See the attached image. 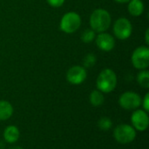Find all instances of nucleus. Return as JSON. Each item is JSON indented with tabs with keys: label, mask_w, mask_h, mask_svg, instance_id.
Listing matches in <instances>:
<instances>
[{
	"label": "nucleus",
	"mask_w": 149,
	"mask_h": 149,
	"mask_svg": "<svg viewBox=\"0 0 149 149\" xmlns=\"http://www.w3.org/2000/svg\"><path fill=\"white\" fill-rule=\"evenodd\" d=\"M127 5V11L133 17H140L143 14L145 5L142 0H130Z\"/></svg>",
	"instance_id": "11"
},
{
	"label": "nucleus",
	"mask_w": 149,
	"mask_h": 149,
	"mask_svg": "<svg viewBox=\"0 0 149 149\" xmlns=\"http://www.w3.org/2000/svg\"><path fill=\"white\" fill-rule=\"evenodd\" d=\"M96 61H97V57L94 54H87L85 57H84V60H83V64L86 68H92L93 67L95 64H96Z\"/></svg>",
	"instance_id": "17"
},
{
	"label": "nucleus",
	"mask_w": 149,
	"mask_h": 149,
	"mask_svg": "<svg viewBox=\"0 0 149 149\" xmlns=\"http://www.w3.org/2000/svg\"><path fill=\"white\" fill-rule=\"evenodd\" d=\"M114 2H116V3H118V4H127V3H128L130 0H113Z\"/></svg>",
	"instance_id": "22"
},
{
	"label": "nucleus",
	"mask_w": 149,
	"mask_h": 149,
	"mask_svg": "<svg viewBox=\"0 0 149 149\" xmlns=\"http://www.w3.org/2000/svg\"><path fill=\"white\" fill-rule=\"evenodd\" d=\"M145 42H146L147 46L149 44V29H147L146 32H145Z\"/></svg>",
	"instance_id": "21"
},
{
	"label": "nucleus",
	"mask_w": 149,
	"mask_h": 149,
	"mask_svg": "<svg viewBox=\"0 0 149 149\" xmlns=\"http://www.w3.org/2000/svg\"><path fill=\"white\" fill-rule=\"evenodd\" d=\"M98 126L103 130V131H107L109 129H111V127L113 126V122L112 120L107 118V117H103L101 118L99 122H98Z\"/></svg>",
	"instance_id": "18"
},
{
	"label": "nucleus",
	"mask_w": 149,
	"mask_h": 149,
	"mask_svg": "<svg viewBox=\"0 0 149 149\" xmlns=\"http://www.w3.org/2000/svg\"><path fill=\"white\" fill-rule=\"evenodd\" d=\"M81 23V17L79 13L75 11H68L65 13L61 18L59 28L65 33L71 34L77 32L79 29Z\"/></svg>",
	"instance_id": "3"
},
{
	"label": "nucleus",
	"mask_w": 149,
	"mask_h": 149,
	"mask_svg": "<svg viewBox=\"0 0 149 149\" xmlns=\"http://www.w3.org/2000/svg\"><path fill=\"white\" fill-rule=\"evenodd\" d=\"M131 61L136 69H147L149 66V48L148 46H141L135 48L131 56Z\"/></svg>",
	"instance_id": "4"
},
{
	"label": "nucleus",
	"mask_w": 149,
	"mask_h": 149,
	"mask_svg": "<svg viewBox=\"0 0 149 149\" xmlns=\"http://www.w3.org/2000/svg\"><path fill=\"white\" fill-rule=\"evenodd\" d=\"M13 114L11 104L6 100H0V120H7Z\"/></svg>",
	"instance_id": "13"
},
{
	"label": "nucleus",
	"mask_w": 149,
	"mask_h": 149,
	"mask_svg": "<svg viewBox=\"0 0 149 149\" xmlns=\"http://www.w3.org/2000/svg\"><path fill=\"white\" fill-rule=\"evenodd\" d=\"M89 100H90V103L93 106L99 107L104 104L105 97H104L103 93L100 90H94L91 92V94L89 96Z\"/></svg>",
	"instance_id": "14"
},
{
	"label": "nucleus",
	"mask_w": 149,
	"mask_h": 149,
	"mask_svg": "<svg viewBox=\"0 0 149 149\" xmlns=\"http://www.w3.org/2000/svg\"><path fill=\"white\" fill-rule=\"evenodd\" d=\"M89 22L91 29L95 32H104L109 29L112 23V17L106 9L98 8L92 12Z\"/></svg>",
	"instance_id": "1"
},
{
	"label": "nucleus",
	"mask_w": 149,
	"mask_h": 149,
	"mask_svg": "<svg viewBox=\"0 0 149 149\" xmlns=\"http://www.w3.org/2000/svg\"><path fill=\"white\" fill-rule=\"evenodd\" d=\"M48 4L53 8H58L64 5L65 0H46Z\"/></svg>",
	"instance_id": "19"
},
{
	"label": "nucleus",
	"mask_w": 149,
	"mask_h": 149,
	"mask_svg": "<svg viewBox=\"0 0 149 149\" xmlns=\"http://www.w3.org/2000/svg\"><path fill=\"white\" fill-rule=\"evenodd\" d=\"M95 42L98 48L103 52H111L115 47L114 37L106 32H100L98 35H96Z\"/></svg>",
	"instance_id": "10"
},
{
	"label": "nucleus",
	"mask_w": 149,
	"mask_h": 149,
	"mask_svg": "<svg viewBox=\"0 0 149 149\" xmlns=\"http://www.w3.org/2000/svg\"><path fill=\"white\" fill-rule=\"evenodd\" d=\"M117 76L112 68H105L99 74L96 85L97 90L102 93H110L113 91L117 86Z\"/></svg>",
	"instance_id": "2"
},
{
	"label": "nucleus",
	"mask_w": 149,
	"mask_h": 149,
	"mask_svg": "<svg viewBox=\"0 0 149 149\" xmlns=\"http://www.w3.org/2000/svg\"><path fill=\"white\" fill-rule=\"evenodd\" d=\"M141 105L143 106V110L147 112L149 111V93H147L144 97V98L141 101Z\"/></svg>",
	"instance_id": "20"
},
{
	"label": "nucleus",
	"mask_w": 149,
	"mask_h": 149,
	"mask_svg": "<svg viewBox=\"0 0 149 149\" xmlns=\"http://www.w3.org/2000/svg\"><path fill=\"white\" fill-rule=\"evenodd\" d=\"M137 83L144 89L149 88V71L148 69H141L137 75Z\"/></svg>",
	"instance_id": "15"
},
{
	"label": "nucleus",
	"mask_w": 149,
	"mask_h": 149,
	"mask_svg": "<svg viewBox=\"0 0 149 149\" xmlns=\"http://www.w3.org/2000/svg\"><path fill=\"white\" fill-rule=\"evenodd\" d=\"M86 68L83 66H72L66 72V80L69 83L72 85H79L83 83L86 81Z\"/></svg>",
	"instance_id": "8"
},
{
	"label": "nucleus",
	"mask_w": 149,
	"mask_h": 149,
	"mask_svg": "<svg viewBox=\"0 0 149 149\" xmlns=\"http://www.w3.org/2000/svg\"><path fill=\"white\" fill-rule=\"evenodd\" d=\"M131 122L136 130L141 131V132L147 130L149 125L148 112L144 110L134 111L131 117Z\"/></svg>",
	"instance_id": "9"
},
{
	"label": "nucleus",
	"mask_w": 149,
	"mask_h": 149,
	"mask_svg": "<svg viewBox=\"0 0 149 149\" xmlns=\"http://www.w3.org/2000/svg\"><path fill=\"white\" fill-rule=\"evenodd\" d=\"M142 98L134 91H126L119 97V105L125 110H135L141 105Z\"/></svg>",
	"instance_id": "7"
},
{
	"label": "nucleus",
	"mask_w": 149,
	"mask_h": 149,
	"mask_svg": "<svg viewBox=\"0 0 149 149\" xmlns=\"http://www.w3.org/2000/svg\"><path fill=\"white\" fill-rule=\"evenodd\" d=\"M3 138L8 143H15L19 138V130L15 126H9L4 129Z\"/></svg>",
	"instance_id": "12"
},
{
	"label": "nucleus",
	"mask_w": 149,
	"mask_h": 149,
	"mask_svg": "<svg viewBox=\"0 0 149 149\" xmlns=\"http://www.w3.org/2000/svg\"><path fill=\"white\" fill-rule=\"evenodd\" d=\"M10 149H24V148H20V147H12V148H10Z\"/></svg>",
	"instance_id": "23"
},
{
	"label": "nucleus",
	"mask_w": 149,
	"mask_h": 149,
	"mask_svg": "<svg viewBox=\"0 0 149 149\" xmlns=\"http://www.w3.org/2000/svg\"><path fill=\"white\" fill-rule=\"evenodd\" d=\"M95 37H96V32L91 28L86 29L81 33V40L84 43H86V44H89V43L93 42L95 40Z\"/></svg>",
	"instance_id": "16"
},
{
	"label": "nucleus",
	"mask_w": 149,
	"mask_h": 149,
	"mask_svg": "<svg viewBox=\"0 0 149 149\" xmlns=\"http://www.w3.org/2000/svg\"><path fill=\"white\" fill-rule=\"evenodd\" d=\"M114 36L121 40H127L133 32V25L127 18H119L113 25Z\"/></svg>",
	"instance_id": "5"
},
{
	"label": "nucleus",
	"mask_w": 149,
	"mask_h": 149,
	"mask_svg": "<svg viewBox=\"0 0 149 149\" xmlns=\"http://www.w3.org/2000/svg\"><path fill=\"white\" fill-rule=\"evenodd\" d=\"M114 139L121 143V144H127L132 142L136 137L135 129L127 124H121L116 126L113 132Z\"/></svg>",
	"instance_id": "6"
}]
</instances>
